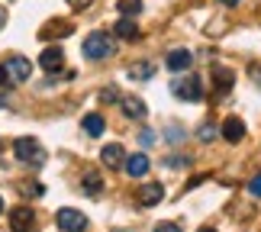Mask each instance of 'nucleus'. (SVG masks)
Returning a JSON list of instances; mask_svg holds the SVG:
<instances>
[{"instance_id": "1", "label": "nucleus", "mask_w": 261, "mask_h": 232, "mask_svg": "<svg viewBox=\"0 0 261 232\" xmlns=\"http://www.w3.org/2000/svg\"><path fill=\"white\" fill-rule=\"evenodd\" d=\"M81 52H84V58H90V62L110 58V55H113V39H110L107 33H90V36L84 39Z\"/></svg>"}, {"instance_id": "2", "label": "nucleus", "mask_w": 261, "mask_h": 232, "mask_svg": "<svg viewBox=\"0 0 261 232\" xmlns=\"http://www.w3.org/2000/svg\"><path fill=\"white\" fill-rule=\"evenodd\" d=\"M13 152H16L19 161H26V165H42V161H45V148L39 145L36 139H29V136L16 139V142H13Z\"/></svg>"}, {"instance_id": "3", "label": "nucleus", "mask_w": 261, "mask_h": 232, "mask_svg": "<svg viewBox=\"0 0 261 232\" xmlns=\"http://www.w3.org/2000/svg\"><path fill=\"white\" fill-rule=\"evenodd\" d=\"M171 90H174L177 100H187V104H200V100H203V84H200L197 74H190L184 81H174Z\"/></svg>"}, {"instance_id": "4", "label": "nucleus", "mask_w": 261, "mask_h": 232, "mask_svg": "<svg viewBox=\"0 0 261 232\" xmlns=\"http://www.w3.org/2000/svg\"><path fill=\"white\" fill-rule=\"evenodd\" d=\"M55 223H58L62 232H84L87 229V216L81 210H74V207H65V210L55 213Z\"/></svg>"}, {"instance_id": "5", "label": "nucleus", "mask_w": 261, "mask_h": 232, "mask_svg": "<svg viewBox=\"0 0 261 232\" xmlns=\"http://www.w3.org/2000/svg\"><path fill=\"white\" fill-rule=\"evenodd\" d=\"M10 229L13 232H36L39 229V219L29 207H16L13 213H10Z\"/></svg>"}, {"instance_id": "6", "label": "nucleus", "mask_w": 261, "mask_h": 232, "mask_svg": "<svg viewBox=\"0 0 261 232\" xmlns=\"http://www.w3.org/2000/svg\"><path fill=\"white\" fill-rule=\"evenodd\" d=\"M62 65H65V52L58 45H48L42 55H39V68L48 74H55V71H62Z\"/></svg>"}, {"instance_id": "7", "label": "nucleus", "mask_w": 261, "mask_h": 232, "mask_svg": "<svg viewBox=\"0 0 261 232\" xmlns=\"http://www.w3.org/2000/svg\"><path fill=\"white\" fill-rule=\"evenodd\" d=\"M148 168H152V165H148V155L145 152H136V155L126 158V174L129 177H145Z\"/></svg>"}, {"instance_id": "8", "label": "nucleus", "mask_w": 261, "mask_h": 232, "mask_svg": "<svg viewBox=\"0 0 261 232\" xmlns=\"http://www.w3.org/2000/svg\"><path fill=\"white\" fill-rule=\"evenodd\" d=\"M168 71H187L190 65H194V55L187 52V48H174V52H168Z\"/></svg>"}, {"instance_id": "9", "label": "nucleus", "mask_w": 261, "mask_h": 232, "mask_svg": "<svg viewBox=\"0 0 261 232\" xmlns=\"http://www.w3.org/2000/svg\"><path fill=\"white\" fill-rule=\"evenodd\" d=\"M119 107H123V113L129 116V119H145V104L139 97H133V94H126V97H119Z\"/></svg>"}, {"instance_id": "10", "label": "nucleus", "mask_w": 261, "mask_h": 232, "mask_svg": "<svg viewBox=\"0 0 261 232\" xmlns=\"http://www.w3.org/2000/svg\"><path fill=\"white\" fill-rule=\"evenodd\" d=\"M100 161H103L107 168H119V165H126V152H123V145H103V152H100Z\"/></svg>"}, {"instance_id": "11", "label": "nucleus", "mask_w": 261, "mask_h": 232, "mask_svg": "<svg viewBox=\"0 0 261 232\" xmlns=\"http://www.w3.org/2000/svg\"><path fill=\"white\" fill-rule=\"evenodd\" d=\"M162 197H165V187H162V184H145L142 190H139V203H142V207L162 203Z\"/></svg>"}, {"instance_id": "12", "label": "nucleus", "mask_w": 261, "mask_h": 232, "mask_svg": "<svg viewBox=\"0 0 261 232\" xmlns=\"http://www.w3.org/2000/svg\"><path fill=\"white\" fill-rule=\"evenodd\" d=\"M71 23H62V19H52V23H45L39 29V39H55V36H71Z\"/></svg>"}, {"instance_id": "13", "label": "nucleus", "mask_w": 261, "mask_h": 232, "mask_svg": "<svg viewBox=\"0 0 261 232\" xmlns=\"http://www.w3.org/2000/svg\"><path fill=\"white\" fill-rule=\"evenodd\" d=\"M242 136H245V123L239 116H229L223 123V139H226V142H239Z\"/></svg>"}, {"instance_id": "14", "label": "nucleus", "mask_w": 261, "mask_h": 232, "mask_svg": "<svg viewBox=\"0 0 261 232\" xmlns=\"http://www.w3.org/2000/svg\"><path fill=\"white\" fill-rule=\"evenodd\" d=\"M7 71H10V74H13L16 81H26L29 74H33V65H29V62H26V58H23V55H16V58H10V65H7Z\"/></svg>"}, {"instance_id": "15", "label": "nucleus", "mask_w": 261, "mask_h": 232, "mask_svg": "<svg viewBox=\"0 0 261 232\" xmlns=\"http://www.w3.org/2000/svg\"><path fill=\"white\" fill-rule=\"evenodd\" d=\"M113 33H116L119 39H129V42H136V39H139V26L133 23V16H123V19L113 26Z\"/></svg>"}, {"instance_id": "16", "label": "nucleus", "mask_w": 261, "mask_h": 232, "mask_svg": "<svg viewBox=\"0 0 261 232\" xmlns=\"http://www.w3.org/2000/svg\"><path fill=\"white\" fill-rule=\"evenodd\" d=\"M81 187H84V194H90V197H97L100 190H103V181H100V171H97V168H90L87 174H84Z\"/></svg>"}, {"instance_id": "17", "label": "nucleus", "mask_w": 261, "mask_h": 232, "mask_svg": "<svg viewBox=\"0 0 261 232\" xmlns=\"http://www.w3.org/2000/svg\"><path fill=\"white\" fill-rule=\"evenodd\" d=\"M213 81H216V90H223V94H226V90H229V87L236 84V74L229 71V68L216 65V68H213Z\"/></svg>"}, {"instance_id": "18", "label": "nucleus", "mask_w": 261, "mask_h": 232, "mask_svg": "<svg viewBox=\"0 0 261 232\" xmlns=\"http://www.w3.org/2000/svg\"><path fill=\"white\" fill-rule=\"evenodd\" d=\"M81 126H84V133H87V136H94V139H97V136H103V126H107V123H103V116H100V113H87Z\"/></svg>"}, {"instance_id": "19", "label": "nucleus", "mask_w": 261, "mask_h": 232, "mask_svg": "<svg viewBox=\"0 0 261 232\" xmlns=\"http://www.w3.org/2000/svg\"><path fill=\"white\" fill-rule=\"evenodd\" d=\"M116 7H119L123 16H139L142 13V4H139V0H116Z\"/></svg>"}, {"instance_id": "20", "label": "nucleus", "mask_w": 261, "mask_h": 232, "mask_svg": "<svg viewBox=\"0 0 261 232\" xmlns=\"http://www.w3.org/2000/svg\"><path fill=\"white\" fill-rule=\"evenodd\" d=\"M129 74H133L136 81H139V78H142V81H145V78H152V74H155V68L142 62V65H139V68H133V71H129Z\"/></svg>"}, {"instance_id": "21", "label": "nucleus", "mask_w": 261, "mask_h": 232, "mask_svg": "<svg viewBox=\"0 0 261 232\" xmlns=\"http://www.w3.org/2000/svg\"><path fill=\"white\" fill-rule=\"evenodd\" d=\"M139 142H142V148L155 145V133H152V129H142V136H139Z\"/></svg>"}, {"instance_id": "22", "label": "nucleus", "mask_w": 261, "mask_h": 232, "mask_svg": "<svg viewBox=\"0 0 261 232\" xmlns=\"http://www.w3.org/2000/svg\"><path fill=\"white\" fill-rule=\"evenodd\" d=\"M248 194H252V197H261V174L252 177V184H248Z\"/></svg>"}, {"instance_id": "23", "label": "nucleus", "mask_w": 261, "mask_h": 232, "mask_svg": "<svg viewBox=\"0 0 261 232\" xmlns=\"http://www.w3.org/2000/svg\"><path fill=\"white\" fill-rule=\"evenodd\" d=\"M100 100H107V104H113V100H119V94H116V87H107L103 94H100Z\"/></svg>"}, {"instance_id": "24", "label": "nucleus", "mask_w": 261, "mask_h": 232, "mask_svg": "<svg viewBox=\"0 0 261 232\" xmlns=\"http://www.w3.org/2000/svg\"><path fill=\"white\" fill-rule=\"evenodd\" d=\"M213 136H216V129H213V126H203V129H200V139H203V142H210Z\"/></svg>"}, {"instance_id": "25", "label": "nucleus", "mask_w": 261, "mask_h": 232, "mask_svg": "<svg viewBox=\"0 0 261 232\" xmlns=\"http://www.w3.org/2000/svg\"><path fill=\"white\" fill-rule=\"evenodd\" d=\"M165 165H168V168H180V165H187V158H168Z\"/></svg>"}, {"instance_id": "26", "label": "nucleus", "mask_w": 261, "mask_h": 232, "mask_svg": "<svg viewBox=\"0 0 261 232\" xmlns=\"http://www.w3.org/2000/svg\"><path fill=\"white\" fill-rule=\"evenodd\" d=\"M155 232H180V226H174V223H165V226H158Z\"/></svg>"}, {"instance_id": "27", "label": "nucleus", "mask_w": 261, "mask_h": 232, "mask_svg": "<svg viewBox=\"0 0 261 232\" xmlns=\"http://www.w3.org/2000/svg\"><path fill=\"white\" fill-rule=\"evenodd\" d=\"M90 4V0H68V7H74V10H84Z\"/></svg>"}, {"instance_id": "28", "label": "nucleus", "mask_w": 261, "mask_h": 232, "mask_svg": "<svg viewBox=\"0 0 261 232\" xmlns=\"http://www.w3.org/2000/svg\"><path fill=\"white\" fill-rule=\"evenodd\" d=\"M7 81H10V71H7V65H0V87H4Z\"/></svg>"}, {"instance_id": "29", "label": "nucleus", "mask_w": 261, "mask_h": 232, "mask_svg": "<svg viewBox=\"0 0 261 232\" xmlns=\"http://www.w3.org/2000/svg\"><path fill=\"white\" fill-rule=\"evenodd\" d=\"M219 4H226V7H236V4H239V0H219Z\"/></svg>"}, {"instance_id": "30", "label": "nucleus", "mask_w": 261, "mask_h": 232, "mask_svg": "<svg viewBox=\"0 0 261 232\" xmlns=\"http://www.w3.org/2000/svg\"><path fill=\"white\" fill-rule=\"evenodd\" d=\"M4 19H7V13H4V10H0V26H4Z\"/></svg>"}, {"instance_id": "31", "label": "nucleus", "mask_w": 261, "mask_h": 232, "mask_svg": "<svg viewBox=\"0 0 261 232\" xmlns=\"http://www.w3.org/2000/svg\"><path fill=\"white\" fill-rule=\"evenodd\" d=\"M0 107H7V97H0Z\"/></svg>"}, {"instance_id": "32", "label": "nucleus", "mask_w": 261, "mask_h": 232, "mask_svg": "<svg viewBox=\"0 0 261 232\" xmlns=\"http://www.w3.org/2000/svg\"><path fill=\"white\" fill-rule=\"evenodd\" d=\"M0 213H4V197H0Z\"/></svg>"}, {"instance_id": "33", "label": "nucleus", "mask_w": 261, "mask_h": 232, "mask_svg": "<svg viewBox=\"0 0 261 232\" xmlns=\"http://www.w3.org/2000/svg\"><path fill=\"white\" fill-rule=\"evenodd\" d=\"M200 232H216V229H200Z\"/></svg>"}, {"instance_id": "34", "label": "nucleus", "mask_w": 261, "mask_h": 232, "mask_svg": "<svg viewBox=\"0 0 261 232\" xmlns=\"http://www.w3.org/2000/svg\"><path fill=\"white\" fill-rule=\"evenodd\" d=\"M0 148H4V145H0Z\"/></svg>"}]
</instances>
